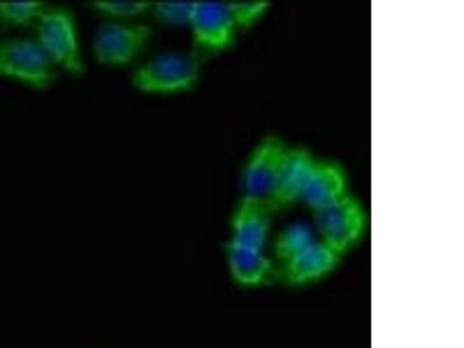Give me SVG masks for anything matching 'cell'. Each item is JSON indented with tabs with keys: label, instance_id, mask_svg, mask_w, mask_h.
I'll return each mask as SVG.
<instances>
[{
	"label": "cell",
	"instance_id": "cell-1",
	"mask_svg": "<svg viewBox=\"0 0 464 348\" xmlns=\"http://www.w3.org/2000/svg\"><path fill=\"white\" fill-rule=\"evenodd\" d=\"M200 74V53L165 52L136 66L130 82L140 93L178 94L196 89Z\"/></svg>",
	"mask_w": 464,
	"mask_h": 348
},
{
	"label": "cell",
	"instance_id": "cell-2",
	"mask_svg": "<svg viewBox=\"0 0 464 348\" xmlns=\"http://www.w3.org/2000/svg\"><path fill=\"white\" fill-rule=\"evenodd\" d=\"M35 40L58 70L82 78L86 73L76 16L65 7L48 6L35 24Z\"/></svg>",
	"mask_w": 464,
	"mask_h": 348
},
{
	"label": "cell",
	"instance_id": "cell-3",
	"mask_svg": "<svg viewBox=\"0 0 464 348\" xmlns=\"http://www.w3.org/2000/svg\"><path fill=\"white\" fill-rule=\"evenodd\" d=\"M58 70L34 39H0V77L20 82L36 91L51 89L58 80Z\"/></svg>",
	"mask_w": 464,
	"mask_h": 348
},
{
	"label": "cell",
	"instance_id": "cell-4",
	"mask_svg": "<svg viewBox=\"0 0 464 348\" xmlns=\"http://www.w3.org/2000/svg\"><path fill=\"white\" fill-rule=\"evenodd\" d=\"M153 36L149 24L107 20L95 29L92 53L97 63L122 68L138 60Z\"/></svg>",
	"mask_w": 464,
	"mask_h": 348
},
{
	"label": "cell",
	"instance_id": "cell-5",
	"mask_svg": "<svg viewBox=\"0 0 464 348\" xmlns=\"http://www.w3.org/2000/svg\"><path fill=\"white\" fill-rule=\"evenodd\" d=\"M314 218L317 238L342 256L358 246L367 229L366 210L351 193L314 213Z\"/></svg>",
	"mask_w": 464,
	"mask_h": 348
},
{
	"label": "cell",
	"instance_id": "cell-6",
	"mask_svg": "<svg viewBox=\"0 0 464 348\" xmlns=\"http://www.w3.org/2000/svg\"><path fill=\"white\" fill-rule=\"evenodd\" d=\"M188 27L194 45L205 53L227 51L238 32L229 2H194Z\"/></svg>",
	"mask_w": 464,
	"mask_h": 348
},
{
	"label": "cell",
	"instance_id": "cell-7",
	"mask_svg": "<svg viewBox=\"0 0 464 348\" xmlns=\"http://www.w3.org/2000/svg\"><path fill=\"white\" fill-rule=\"evenodd\" d=\"M287 148L288 144L276 136H268L256 145L242 171L243 197L268 202Z\"/></svg>",
	"mask_w": 464,
	"mask_h": 348
},
{
	"label": "cell",
	"instance_id": "cell-8",
	"mask_svg": "<svg viewBox=\"0 0 464 348\" xmlns=\"http://www.w3.org/2000/svg\"><path fill=\"white\" fill-rule=\"evenodd\" d=\"M342 259L338 252L317 238L300 255L277 267V281L290 287H304L319 283L333 275Z\"/></svg>",
	"mask_w": 464,
	"mask_h": 348
},
{
	"label": "cell",
	"instance_id": "cell-9",
	"mask_svg": "<svg viewBox=\"0 0 464 348\" xmlns=\"http://www.w3.org/2000/svg\"><path fill=\"white\" fill-rule=\"evenodd\" d=\"M275 211L267 202L240 198L230 219V242L266 251Z\"/></svg>",
	"mask_w": 464,
	"mask_h": 348
},
{
	"label": "cell",
	"instance_id": "cell-10",
	"mask_svg": "<svg viewBox=\"0 0 464 348\" xmlns=\"http://www.w3.org/2000/svg\"><path fill=\"white\" fill-rule=\"evenodd\" d=\"M316 160L312 152L302 147H290L285 153L275 189L269 198L268 206L273 211L289 208L301 201L306 178Z\"/></svg>",
	"mask_w": 464,
	"mask_h": 348
},
{
	"label": "cell",
	"instance_id": "cell-11",
	"mask_svg": "<svg viewBox=\"0 0 464 348\" xmlns=\"http://www.w3.org/2000/svg\"><path fill=\"white\" fill-rule=\"evenodd\" d=\"M348 179L345 169L333 160H314L306 178L301 201L313 213L326 208L347 196Z\"/></svg>",
	"mask_w": 464,
	"mask_h": 348
},
{
	"label": "cell",
	"instance_id": "cell-12",
	"mask_svg": "<svg viewBox=\"0 0 464 348\" xmlns=\"http://www.w3.org/2000/svg\"><path fill=\"white\" fill-rule=\"evenodd\" d=\"M227 268L236 284L246 288H261L277 281V268L266 251L238 246H226Z\"/></svg>",
	"mask_w": 464,
	"mask_h": 348
},
{
	"label": "cell",
	"instance_id": "cell-13",
	"mask_svg": "<svg viewBox=\"0 0 464 348\" xmlns=\"http://www.w3.org/2000/svg\"><path fill=\"white\" fill-rule=\"evenodd\" d=\"M317 237L312 227L304 223H293L285 227L273 242L272 259L276 268L287 264L294 256L300 255L306 247L316 242Z\"/></svg>",
	"mask_w": 464,
	"mask_h": 348
},
{
	"label": "cell",
	"instance_id": "cell-14",
	"mask_svg": "<svg viewBox=\"0 0 464 348\" xmlns=\"http://www.w3.org/2000/svg\"><path fill=\"white\" fill-rule=\"evenodd\" d=\"M47 7V3L37 0L0 2V24L4 27H35Z\"/></svg>",
	"mask_w": 464,
	"mask_h": 348
},
{
	"label": "cell",
	"instance_id": "cell-15",
	"mask_svg": "<svg viewBox=\"0 0 464 348\" xmlns=\"http://www.w3.org/2000/svg\"><path fill=\"white\" fill-rule=\"evenodd\" d=\"M152 2L148 0H95L89 3L91 10L119 22L149 14Z\"/></svg>",
	"mask_w": 464,
	"mask_h": 348
},
{
	"label": "cell",
	"instance_id": "cell-16",
	"mask_svg": "<svg viewBox=\"0 0 464 348\" xmlns=\"http://www.w3.org/2000/svg\"><path fill=\"white\" fill-rule=\"evenodd\" d=\"M194 2H152L150 12L153 18L169 26H188L192 15Z\"/></svg>",
	"mask_w": 464,
	"mask_h": 348
},
{
	"label": "cell",
	"instance_id": "cell-17",
	"mask_svg": "<svg viewBox=\"0 0 464 348\" xmlns=\"http://www.w3.org/2000/svg\"><path fill=\"white\" fill-rule=\"evenodd\" d=\"M232 16L239 29L254 26L266 15L271 4L256 0V2H229Z\"/></svg>",
	"mask_w": 464,
	"mask_h": 348
}]
</instances>
